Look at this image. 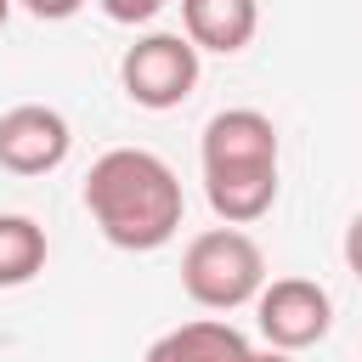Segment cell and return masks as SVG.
Here are the masks:
<instances>
[{
    "instance_id": "6da1fadb",
    "label": "cell",
    "mask_w": 362,
    "mask_h": 362,
    "mask_svg": "<svg viewBox=\"0 0 362 362\" xmlns=\"http://www.w3.org/2000/svg\"><path fill=\"white\" fill-rule=\"evenodd\" d=\"M85 209H90V221L102 226V238L113 249L147 255V249H164L181 232L187 198H181L175 170L158 153H147V147H113L85 175Z\"/></svg>"
},
{
    "instance_id": "7a4b0ae2",
    "label": "cell",
    "mask_w": 362,
    "mask_h": 362,
    "mask_svg": "<svg viewBox=\"0 0 362 362\" xmlns=\"http://www.w3.org/2000/svg\"><path fill=\"white\" fill-rule=\"evenodd\" d=\"M204 198L226 226H249L277 204V124L260 107H226L204 124Z\"/></svg>"
},
{
    "instance_id": "3957f363",
    "label": "cell",
    "mask_w": 362,
    "mask_h": 362,
    "mask_svg": "<svg viewBox=\"0 0 362 362\" xmlns=\"http://www.w3.org/2000/svg\"><path fill=\"white\" fill-rule=\"evenodd\" d=\"M260 283H266V255L243 226H209L181 255V288L204 311H238L260 294Z\"/></svg>"
},
{
    "instance_id": "277c9868",
    "label": "cell",
    "mask_w": 362,
    "mask_h": 362,
    "mask_svg": "<svg viewBox=\"0 0 362 362\" xmlns=\"http://www.w3.org/2000/svg\"><path fill=\"white\" fill-rule=\"evenodd\" d=\"M119 85L136 107H181L198 85V45L187 34H141L119 62Z\"/></svg>"
},
{
    "instance_id": "5b68a950",
    "label": "cell",
    "mask_w": 362,
    "mask_h": 362,
    "mask_svg": "<svg viewBox=\"0 0 362 362\" xmlns=\"http://www.w3.org/2000/svg\"><path fill=\"white\" fill-rule=\"evenodd\" d=\"M255 322H260L266 345H277V351H305V345H317V339L334 328V300H328V288L311 283V277H272V283H260V294H255Z\"/></svg>"
},
{
    "instance_id": "8992f818",
    "label": "cell",
    "mask_w": 362,
    "mask_h": 362,
    "mask_svg": "<svg viewBox=\"0 0 362 362\" xmlns=\"http://www.w3.org/2000/svg\"><path fill=\"white\" fill-rule=\"evenodd\" d=\"M74 147V130L45 102H17L0 113V170L11 175H51Z\"/></svg>"
},
{
    "instance_id": "52a82bcc",
    "label": "cell",
    "mask_w": 362,
    "mask_h": 362,
    "mask_svg": "<svg viewBox=\"0 0 362 362\" xmlns=\"http://www.w3.org/2000/svg\"><path fill=\"white\" fill-rule=\"evenodd\" d=\"M181 23H187V40L198 51H243L260 28V0H181Z\"/></svg>"
},
{
    "instance_id": "ba28073f",
    "label": "cell",
    "mask_w": 362,
    "mask_h": 362,
    "mask_svg": "<svg viewBox=\"0 0 362 362\" xmlns=\"http://www.w3.org/2000/svg\"><path fill=\"white\" fill-rule=\"evenodd\" d=\"M249 339L232 322H181L147 345V362H243Z\"/></svg>"
},
{
    "instance_id": "9c48e42d",
    "label": "cell",
    "mask_w": 362,
    "mask_h": 362,
    "mask_svg": "<svg viewBox=\"0 0 362 362\" xmlns=\"http://www.w3.org/2000/svg\"><path fill=\"white\" fill-rule=\"evenodd\" d=\"M45 266V226L28 215H0V288H23Z\"/></svg>"
},
{
    "instance_id": "30bf717a",
    "label": "cell",
    "mask_w": 362,
    "mask_h": 362,
    "mask_svg": "<svg viewBox=\"0 0 362 362\" xmlns=\"http://www.w3.org/2000/svg\"><path fill=\"white\" fill-rule=\"evenodd\" d=\"M96 6H102L113 23H130V28H136V23H153L170 0H96Z\"/></svg>"
},
{
    "instance_id": "8fae6325",
    "label": "cell",
    "mask_w": 362,
    "mask_h": 362,
    "mask_svg": "<svg viewBox=\"0 0 362 362\" xmlns=\"http://www.w3.org/2000/svg\"><path fill=\"white\" fill-rule=\"evenodd\" d=\"M28 17H40V23H62V17H74L85 0H17Z\"/></svg>"
},
{
    "instance_id": "7c38bea8",
    "label": "cell",
    "mask_w": 362,
    "mask_h": 362,
    "mask_svg": "<svg viewBox=\"0 0 362 362\" xmlns=\"http://www.w3.org/2000/svg\"><path fill=\"white\" fill-rule=\"evenodd\" d=\"M345 266H351V272L362 277V215H356V221L345 226Z\"/></svg>"
},
{
    "instance_id": "4fadbf2b",
    "label": "cell",
    "mask_w": 362,
    "mask_h": 362,
    "mask_svg": "<svg viewBox=\"0 0 362 362\" xmlns=\"http://www.w3.org/2000/svg\"><path fill=\"white\" fill-rule=\"evenodd\" d=\"M243 362H294V351H277V345H272V351H249Z\"/></svg>"
},
{
    "instance_id": "5bb4252c",
    "label": "cell",
    "mask_w": 362,
    "mask_h": 362,
    "mask_svg": "<svg viewBox=\"0 0 362 362\" xmlns=\"http://www.w3.org/2000/svg\"><path fill=\"white\" fill-rule=\"evenodd\" d=\"M11 6H17V0H0V28H6V17H11Z\"/></svg>"
}]
</instances>
